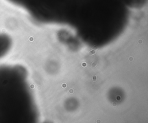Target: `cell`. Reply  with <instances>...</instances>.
Instances as JSON below:
<instances>
[{
  "instance_id": "cell-2",
  "label": "cell",
  "mask_w": 148,
  "mask_h": 123,
  "mask_svg": "<svg viewBox=\"0 0 148 123\" xmlns=\"http://www.w3.org/2000/svg\"><path fill=\"white\" fill-rule=\"evenodd\" d=\"M11 45V41L8 35L0 33V58L3 57L8 52Z\"/></svg>"
},
{
  "instance_id": "cell-1",
  "label": "cell",
  "mask_w": 148,
  "mask_h": 123,
  "mask_svg": "<svg viewBox=\"0 0 148 123\" xmlns=\"http://www.w3.org/2000/svg\"><path fill=\"white\" fill-rule=\"evenodd\" d=\"M15 75L11 67L0 66V122L15 120Z\"/></svg>"
}]
</instances>
